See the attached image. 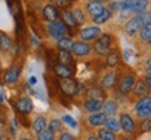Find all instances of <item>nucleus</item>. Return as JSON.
<instances>
[{"label": "nucleus", "mask_w": 151, "mask_h": 140, "mask_svg": "<svg viewBox=\"0 0 151 140\" xmlns=\"http://www.w3.org/2000/svg\"><path fill=\"white\" fill-rule=\"evenodd\" d=\"M29 83H31V84H35V83H37V79H35V77H31V79H29Z\"/></svg>", "instance_id": "ea45409f"}, {"label": "nucleus", "mask_w": 151, "mask_h": 140, "mask_svg": "<svg viewBox=\"0 0 151 140\" xmlns=\"http://www.w3.org/2000/svg\"><path fill=\"white\" fill-rule=\"evenodd\" d=\"M102 10H104V6H102V3L98 1V0H92V1H88V3H87V11H88L92 17L99 14Z\"/></svg>", "instance_id": "f3484780"}, {"label": "nucleus", "mask_w": 151, "mask_h": 140, "mask_svg": "<svg viewBox=\"0 0 151 140\" xmlns=\"http://www.w3.org/2000/svg\"><path fill=\"white\" fill-rule=\"evenodd\" d=\"M63 122H65V123H67V125H70L71 128H77V122L71 118L70 115H65V116H63Z\"/></svg>", "instance_id": "f704fd0d"}, {"label": "nucleus", "mask_w": 151, "mask_h": 140, "mask_svg": "<svg viewBox=\"0 0 151 140\" xmlns=\"http://www.w3.org/2000/svg\"><path fill=\"white\" fill-rule=\"evenodd\" d=\"M116 80H118V74L115 71H111V73H106V74L102 77V86L106 87V88H112L115 84H116Z\"/></svg>", "instance_id": "a211bd4d"}, {"label": "nucleus", "mask_w": 151, "mask_h": 140, "mask_svg": "<svg viewBox=\"0 0 151 140\" xmlns=\"http://www.w3.org/2000/svg\"><path fill=\"white\" fill-rule=\"evenodd\" d=\"M73 16H74L77 24H83V22L86 21V16H84L83 10H81V9H78V7H77L74 11H73Z\"/></svg>", "instance_id": "72a5a7b5"}, {"label": "nucleus", "mask_w": 151, "mask_h": 140, "mask_svg": "<svg viewBox=\"0 0 151 140\" xmlns=\"http://www.w3.org/2000/svg\"><path fill=\"white\" fill-rule=\"evenodd\" d=\"M140 37H141V39H144V41H148L151 38V21L147 22L146 25L140 30Z\"/></svg>", "instance_id": "c756f323"}, {"label": "nucleus", "mask_w": 151, "mask_h": 140, "mask_svg": "<svg viewBox=\"0 0 151 140\" xmlns=\"http://www.w3.org/2000/svg\"><path fill=\"white\" fill-rule=\"evenodd\" d=\"M11 48V39L4 34H0V51H9Z\"/></svg>", "instance_id": "cd10ccee"}, {"label": "nucleus", "mask_w": 151, "mask_h": 140, "mask_svg": "<svg viewBox=\"0 0 151 140\" xmlns=\"http://www.w3.org/2000/svg\"><path fill=\"white\" fill-rule=\"evenodd\" d=\"M102 108H104V112L106 113V115H113V113L116 112V109H118L116 104L113 102V101H106L102 105Z\"/></svg>", "instance_id": "c85d7f7f"}, {"label": "nucleus", "mask_w": 151, "mask_h": 140, "mask_svg": "<svg viewBox=\"0 0 151 140\" xmlns=\"http://www.w3.org/2000/svg\"><path fill=\"white\" fill-rule=\"evenodd\" d=\"M106 119H108L106 113L98 111V112H92V115L88 118V122H90L92 126H102V125H105Z\"/></svg>", "instance_id": "4468645a"}, {"label": "nucleus", "mask_w": 151, "mask_h": 140, "mask_svg": "<svg viewBox=\"0 0 151 140\" xmlns=\"http://www.w3.org/2000/svg\"><path fill=\"white\" fill-rule=\"evenodd\" d=\"M71 45H73V42L70 41V38L63 37V38H60V39H58V48H59V49L70 51V49H71Z\"/></svg>", "instance_id": "bb28decb"}, {"label": "nucleus", "mask_w": 151, "mask_h": 140, "mask_svg": "<svg viewBox=\"0 0 151 140\" xmlns=\"http://www.w3.org/2000/svg\"><path fill=\"white\" fill-rule=\"evenodd\" d=\"M136 112L140 118L146 119L151 116V97H143L136 105Z\"/></svg>", "instance_id": "20e7f679"}, {"label": "nucleus", "mask_w": 151, "mask_h": 140, "mask_svg": "<svg viewBox=\"0 0 151 140\" xmlns=\"http://www.w3.org/2000/svg\"><path fill=\"white\" fill-rule=\"evenodd\" d=\"M102 100H94V98H88L84 104V108H86L88 112H98L101 111L102 108Z\"/></svg>", "instance_id": "dca6fc26"}, {"label": "nucleus", "mask_w": 151, "mask_h": 140, "mask_svg": "<svg viewBox=\"0 0 151 140\" xmlns=\"http://www.w3.org/2000/svg\"><path fill=\"white\" fill-rule=\"evenodd\" d=\"M148 42H150V43H151V38H150V39H148Z\"/></svg>", "instance_id": "a18cd8bd"}, {"label": "nucleus", "mask_w": 151, "mask_h": 140, "mask_svg": "<svg viewBox=\"0 0 151 140\" xmlns=\"http://www.w3.org/2000/svg\"><path fill=\"white\" fill-rule=\"evenodd\" d=\"M88 98H94V100H104V91L99 87H91L88 91H87Z\"/></svg>", "instance_id": "4be33fe9"}, {"label": "nucleus", "mask_w": 151, "mask_h": 140, "mask_svg": "<svg viewBox=\"0 0 151 140\" xmlns=\"http://www.w3.org/2000/svg\"><path fill=\"white\" fill-rule=\"evenodd\" d=\"M3 102V97H1V94H0V104Z\"/></svg>", "instance_id": "79ce46f5"}, {"label": "nucleus", "mask_w": 151, "mask_h": 140, "mask_svg": "<svg viewBox=\"0 0 151 140\" xmlns=\"http://www.w3.org/2000/svg\"><path fill=\"white\" fill-rule=\"evenodd\" d=\"M62 17H63V21L66 22V25H67V27H74V25H77V21H76L73 13H70V11L66 10V11H63Z\"/></svg>", "instance_id": "b1692460"}, {"label": "nucleus", "mask_w": 151, "mask_h": 140, "mask_svg": "<svg viewBox=\"0 0 151 140\" xmlns=\"http://www.w3.org/2000/svg\"><path fill=\"white\" fill-rule=\"evenodd\" d=\"M148 76H151V69H148Z\"/></svg>", "instance_id": "c03bdc74"}, {"label": "nucleus", "mask_w": 151, "mask_h": 140, "mask_svg": "<svg viewBox=\"0 0 151 140\" xmlns=\"http://www.w3.org/2000/svg\"><path fill=\"white\" fill-rule=\"evenodd\" d=\"M120 129H123L126 133H133L136 129V125H134V121L132 119L130 115L127 113H122L120 115Z\"/></svg>", "instance_id": "9d476101"}, {"label": "nucleus", "mask_w": 151, "mask_h": 140, "mask_svg": "<svg viewBox=\"0 0 151 140\" xmlns=\"http://www.w3.org/2000/svg\"><path fill=\"white\" fill-rule=\"evenodd\" d=\"M70 52L74 53L76 56H86L91 52V46L88 43L83 42V41H77V42H73Z\"/></svg>", "instance_id": "0eeeda50"}, {"label": "nucleus", "mask_w": 151, "mask_h": 140, "mask_svg": "<svg viewBox=\"0 0 151 140\" xmlns=\"http://www.w3.org/2000/svg\"><path fill=\"white\" fill-rule=\"evenodd\" d=\"M99 35H101L99 27H86L80 31V37L83 38V41H94Z\"/></svg>", "instance_id": "1a4fd4ad"}, {"label": "nucleus", "mask_w": 151, "mask_h": 140, "mask_svg": "<svg viewBox=\"0 0 151 140\" xmlns=\"http://www.w3.org/2000/svg\"><path fill=\"white\" fill-rule=\"evenodd\" d=\"M59 139L60 140H71V139H73V136H71L70 133H62Z\"/></svg>", "instance_id": "e433bc0d"}, {"label": "nucleus", "mask_w": 151, "mask_h": 140, "mask_svg": "<svg viewBox=\"0 0 151 140\" xmlns=\"http://www.w3.org/2000/svg\"><path fill=\"white\" fill-rule=\"evenodd\" d=\"M38 139L41 140H52L55 139V132H52L50 129H43L42 132L38 133Z\"/></svg>", "instance_id": "2f4dec72"}, {"label": "nucleus", "mask_w": 151, "mask_h": 140, "mask_svg": "<svg viewBox=\"0 0 151 140\" xmlns=\"http://www.w3.org/2000/svg\"><path fill=\"white\" fill-rule=\"evenodd\" d=\"M120 60V56L119 53L115 51V52H109L108 56H106V65L108 66H116Z\"/></svg>", "instance_id": "a878e982"}, {"label": "nucleus", "mask_w": 151, "mask_h": 140, "mask_svg": "<svg viewBox=\"0 0 151 140\" xmlns=\"http://www.w3.org/2000/svg\"><path fill=\"white\" fill-rule=\"evenodd\" d=\"M109 17H111V11H109L108 9H104L99 14L94 16V22H95V24H104L105 21L109 20Z\"/></svg>", "instance_id": "412c9836"}, {"label": "nucleus", "mask_w": 151, "mask_h": 140, "mask_svg": "<svg viewBox=\"0 0 151 140\" xmlns=\"http://www.w3.org/2000/svg\"><path fill=\"white\" fill-rule=\"evenodd\" d=\"M150 21H151V11H148V13H144V11L139 13V16H136L134 18H132L130 21H127L126 27H124V31L129 35H134L137 31H140L141 28Z\"/></svg>", "instance_id": "f257e3e1"}, {"label": "nucleus", "mask_w": 151, "mask_h": 140, "mask_svg": "<svg viewBox=\"0 0 151 140\" xmlns=\"http://www.w3.org/2000/svg\"><path fill=\"white\" fill-rule=\"evenodd\" d=\"M0 67H1V66H0Z\"/></svg>", "instance_id": "49530a36"}, {"label": "nucleus", "mask_w": 151, "mask_h": 140, "mask_svg": "<svg viewBox=\"0 0 151 140\" xmlns=\"http://www.w3.org/2000/svg\"><path fill=\"white\" fill-rule=\"evenodd\" d=\"M147 66H148V69H151V59L147 60Z\"/></svg>", "instance_id": "a19ab883"}, {"label": "nucleus", "mask_w": 151, "mask_h": 140, "mask_svg": "<svg viewBox=\"0 0 151 140\" xmlns=\"http://www.w3.org/2000/svg\"><path fill=\"white\" fill-rule=\"evenodd\" d=\"M67 25H66L65 21H52L49 22L48 25V31H49V35L55 39H60V38H63L67 35Z\"/></svg>", "instance_id": "f03ea898"}, {"label": "nucleus", "mask_w": 151, "mask_h": 140, "mask_svg": "<svg viewBox=\"0 0 151 140\" xmlns=\"http://www.w3.org/2000/svg\"><path fill=\"white\" fill-rule=\"evenodd\" d=\"M58 59H59L60 63H65V65H70V63H71L70 51H65V49H60L59 55H58Z\"/></svg>", "instance_id": "5701e85b"}, {"label": "nucleus", "mask_w": 151, "mask_h": 140, "mask_svg": "<svg viewBox=\"0 0 151 140\" xmlns=\"http://www.w3.org/2000/svg\"><path fill=\"white\" fill-rule=\"evenodd\" d=\"M55 73L59 76L60 79H65V77H71L73 76V70L69 67V65H65V63H58L55 66Z\"/></svg>", "instance_id": "2eb2a0df"}, {"label": "nucleus", "mask_w": 151, "mask_h": 140, "mask_svg": "<svg viewBox=\"0 0 151 140\" xmlns=\"http://www.w3.org/2000/svg\"><path fill=\"white\" fill-rule=\"evenodd\" d=\"M59 87L65 94H67V95H74L76 92H77L78 84H77V81L73 80L71 77H65V79H60Z\"/></svg>", "instance_id": "39448f33"}, {"label": "nucleus", "mask_w": 151, "mask_h": 140, "mask_svg": "<svg viewBox=\"0 0 151 140\" xmlns=\"http://www.w3.org/2000/svg\"><path fill=\"white\" fill-rule=\"evenodd\" d=\"M98 1H101V3H104V1H108V0H98Z\"/></svg>", "instance_id": "37998d69"}, {"label": "nucleus", "mask_w": 151, "mask_h": 140, "mask_svg": "<svg viewBox=\"0 0 151 140\" xmlns=\"http://www.w3.org/2000/svg\"><path fill=\"white\" fill-rule=\"evenodd\" d=\"M62 128H63V125H62V121H59V119H52L50 122H49V126L48 129H50L52 132H60L62 130Z\"/></svg>", "instance_id": "473e14b6"}, {"label": "nucleus", "mask_w": 151, "mask_h": 140, "mask_svg": "<svg viewBox=\"0 0 151 140\" xmlns=\"http://www.w3.org/2000/svg\"><path fill=\"white\" fill-rule=\"evenodd\" d=\"M109 46H111V35L101 34L99 39L95 42V51H97V53L106 55L109 52Z\"/></svg>", "instance_id": "423d86ee"}, {"label": "nucleus", "mask_w": 151, "mask_h": 140, "mask_svg": "<svg viewBox=\"0 0 151 140\" xmlns=\"http://www.w3.org/2000/svg\"><path fill=\"white\" fill-rule=\"evenodd\" d=\"M105 126H106V129H109L111 132H118L119 129H120V122L119 121H116V119H106V122H105Z\"/></svg>", "instance_id": "393cba45"}, {"label": "nucleus", "mask_w": 151, "mask_h": 140, "mask_svg": "<svg viewBox=\"0 0 151 140\" xmlns=\"http://www.w3.org/2000/svg\"><path fill=\"white\" fill-rule=\"evenodd\" d=\"M16 109L20 113H29L34 109V104H32V101L27 97L20 98L16 102Z\"/></svg>", "instance_id": "9b49d317"}, {"label": "nucleus", "mask_w": 151, "mask_h": 140, "mask_svg": "<svg viewBox=\"0 0 151 140\" xmlns=\"http://www.w3.org/2000/svg\"><path fill=\"white\" fill-rule=\"evenodd\" d=\"M43 17H45V20H48L49 22H52V21H58L60 14L53 4H48L43 7Z\"/></svg>", "instance_id": "f8f14e48"}, {"label": "nucleus", "mask_w": 151, "mask_h": 140, "mask_svg": "<svg viewBox=\"0 0 151 140\" xmlns=\"http://www.w3.org/2000/svg\"><path fill=\"white\" fill-rule=\"evenodd\" d=\"M148 91H150V87L147 86L146 80L144 81H137L134 86V92L137 94V95H147L148 94Z\"/></svg>", "instance_id": "6ab92c4d"}, {"label": "nucleus", "mask_w": 151, "mask_h": 140, "mask_svg": "<svg viewBox=\"0 0 151 140\" xmlns=\"http://www.w3.org/2000/svg\"><path fill=\"white\" fill-rule=\"evenodd\" d=\"M148 0H123L122 1V9H126L133 13H143L147 9Z\"/></svg>", "instance_id": "7ed1b4c3"}, {"label": "nucleus", "mask_w": 151, "mask_h": 140, "mask_svg": "<svg viewBox=\"0 0 151 140\" xmlns=\"http://www.w3.org/2000/svg\"><path fill=\"white\" fill-rule=\"evenodd\" d=\"M98 136H99V139L102 140H115L116 137H115V133L113 132H111L109 129H102L98 132Z\"/></svg>", "instance_id": "7c9ffc66"}, {"label": "nucleus", "mask_w": 151, "mask_h": 140, "mask_svg": "<svg viewBox=\"0 0 151 140\" xmlns=\"http://www.w3.org/2000/svg\"><path fill=\"white\" fill-rule=\"evenodd\" d=\"M20 73H21V69H20L18 66H13V67H10L4 74V83H7V84L16 83V81L18 80V77H20Z\"/></svg>", "instance_id": "ddd939ff"}, {"label": "nucleus", "mask_w": 151, "mask_h": 140, "mask_svg": "<svg viewBox=\"0 0 151 140\" xmlns=\"http://www.w3.org/2000/svg\"><path fill=\"white\" fill-rule=\"evenodd\" d=\"M32 129L35 133H39V132H42L43 129H46V119L43 118V116H39V118H37L35 121H34L32 123Z\"/></svg>", "instance_id": "aec40b11"}, {"label": "nucleus", "mask_w": 151, "mask_h": 140, "mask_svg": "<svg viewBox=\"0 0 151 140\" xmlns=\"http://www.w3.org/2000/svg\"><path fill=\"white\" fill-rule=\"evenodd\" d=\"M56 3H58V6H62V7H65L66 4H67V1L66 0H55Z\"/></svg>", "instance_id": "4c0bfd02"}, {"label": "nucleus", "mask_w": 151, "mask_h": 140, "mask_svg": "<svg viewBox=\"0 0 151 140\" xmlns=\"http://www.w3.org/2000/svg\"><path fill=\"white\" fill-rule=\"evenodd\" d=\"M136 84V79L133 74H129V76H124L123 79L120 80L119 83V91L122 94H127V92L132 91V88L134 87Z\"/></svg>", "instance_id": "6e6552de"}, {"label": "nucleus", "mask_w": 151, "mask_h": 140, "mask_svg": "<svg viewBox=\"0 0 151 140\" xmlns=\"http://www.w3.org/2000/svg\"><path fill=\"white\" fill-rule=\"evenodd\" d=\"M146 83H147V86L150 87V90H151V76H147L146 77Z\"/></svg>", "instance_id": "58836bf2"}, {"label": "nucleus", "mask_w": 151, "mask_h": 140, "mask_svg": "<svg viewBox=\"0 0 151 140\" xmlns=\"http://www.w3.org/2000/svg\"><path fill=\"white\" fill-rule=\"evenodd\" d=\"M148 130H151V121L150 118H146L141 123V132H148Z\"/></svg>", "instance_id": "c9c22d12"}]
</instances>
